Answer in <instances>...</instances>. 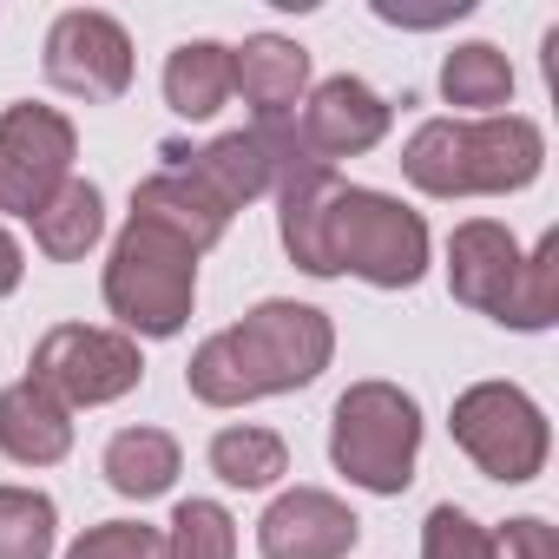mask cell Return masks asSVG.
<instances>
[{"label":"cell","instance_id":"obj_6","mask_svg":"<svg viewBox=\"0 0 559 559\" xmlns=\"http://www.w3.org/2000/svg\"><path fill=\"white\" fill-rule=\"evenodd\" d=\"M198 304V257L145 224H126L106 257V310L126 323V336H178Z\"/></svg>","mask_w":559,"mask_h":559},{"label":"cell","instance_id":"obj_3","mask_svg":"<svg viewBox=\"0 0 559 559\" xmlns=\"http://www.w3.org/2000/svg\"><path fill=\"white\" fill-rule=\"evenodd\" d=\"M539 165H546V139L520 112L428 119L402 152L408 185L428 191V198H500V191L533 185Z\"/></svg>","mask_w":559,"mask_h":559},{"label":"cell","instance_id":"obj_7","mask_svg":"<svg viewBox=\"0 0 559 559\" xmlns=\"http://www.w3.org/2000/svg\"><path fill=\"white\" fill-rule=\"evenodd\" d=\"M448 428H454L461 454H467L487 480H507V487L533 480V474L546 467V448H552L539 402H533L526 389H513V382H474V389H461Z\"/></svg>","mask_w":559,"mask_h":559},{"label":"cell","instance_id":"obj_27","mask_svg":"<svg viewBox=\"0 0 559 559\" xmlns=\"http://www.w3.org/2000/svg\"><path fill=\"white\" fill-rule=\"evenodd\" d=\"M21 270H27V263H21V243L0 230V297H14V290H21Z\"/></svg>","mask_w":559,"mask_h":559},{"label":"cell","instance_id":"obj_18","mask_svg":"<svg viewBox=\"0 0 559 559\" xmlns=\"http://www.w3.org/2000/svg\"><path fill=\"white\" fill-rule=\"evenodd\" d=\"M178 480V441L165 428H119L106 441V487L126 500H158Z\"/></svg>","mask_w":559,"mask_h":559},{"label":"cell","instance_id":"obj_11","mask_svg":"<svg viewBox=\"0 0 559 559\" xmlns=\"http://www.w3.org/2000/svg\"><path fill=\"white\" fill-rule=\"evenodd\" d=\"M389 99L369 86V80H356V73H336V80H323L310 99H304V119H297V139H304V152H317L323 165H336V158H362V152H376L382 139H389Z\"/></svg>","mask_w":559,"mask_h":559},{"label":"cell","instance_id":"obj_19","mask_svg":"<svg viewBox=\"0 0 559 559\" xmlns=\"http://www.w3.org/2000/svg\"><path fill=\"white\" fill-rule=\"evenodd\" d=\"M230 99V47L217 40H185L165 60V106L178 119H211Z\"/></svg>","mask_w":559,"mask_h":559},{"label":"cell","instance_id":"obj_15","mask_svg":"<svg viewBox=\"0 0 559 559\" xmlns=\"http://www.w3.org/2000/svg\"><path fill=\"white\" fill-rule=\"evenodd\" d=\"M310 86V53L284 34H250L230 47V93H243L257 126H290Z\"/></svg>","mask_w":559,"mask_h":559},{"label":"cell","instance_id":"obj_4","mask_svg":"<svg viewBox=\"0 0 559 559\" xmlns=\"http://www.w3.org/2000/svg\"><path fill=\"white\" fill-rule=\"evenodd\" d=\"M448 290L467 310H480V317H493L507 330H546L559 317V230H546L533 243V257H526L513 243V230L493 224V217L454 224V237H448Z\"/></svg>","mask_w":559,"mask_h":559},{"label":"cell","instance_id":"obj_2","mask_svg":"<svg viewBox=\"0 0 559 559\" xmlns=\"http://www.w3.org/2000/svg\"><path fill=\"white\" fill-rule=\"evenodd\" d=\"M336 356V330L323 310L310 304H284L270 297L257 304L243 323L217 330L191 369H185V389L204 402V408H243V402H263V395H290V389H310Z\"/></svg>","mask_w":559,"mask_h":559},{"label":"cell","instance_id":"obj_20","mask_svg":"<svg viewBox=\"0 0 559 559\" xmlns=\"http://www.w3.org/2000/svg\"><path fill=\"white\" fill-rule=\"evenodd\" d=\"M211 474H217L224 487L257 493V487H270V480L290 474V448H284V435H276V428L237 421V428H217V435H211Z\"/></svg>","mask_w":559,"mask_h":559},{"label":"cell","instance_id":"obj_14","mask_svg":"<svg viewBox=\"0 0 559 559\" xmlns=\"http://www.w3.org/2000/svg\"><path fill=\"white\" fill-rule=\"evenodd\" d=\"M165 158H178V152L165 145ZM132 224H145V230L185 243L191 257H204V250L230 230V211H224L185 165H165V171H152V178L132 191Z\"/></svg>","mask_w":559,"mask_h":559},{"label":"cell","instance_id":"obj_17","mask_svg":"<svg viewBox=\"0 0 559 559\" xmlns=\"http://www.w3.org/2000/svg\"><path fill=\"white\" fill-rule=\"evenodd\" d=\"M27 224H34L40 257H53V263H80V257L99 243V230H106V198H99V185L67 178V185H60Z\"/></svg>","mask_w":559,"mask_h":559},{"label":"cell","instance_id":"obj_24","mask_svg":"<svg viewBox=\"0 0 559 559\" xmlns=\"http://www.w3.org/2000/svg\"><path fill=\"white\" fill-rule=\"evenodd\" d=\"M67 559H171V546L145 520H106V526H86L67 546Z\"/></svg>","mask_w":559,"mask_h":559},{"label":"cell","instance_id":"obj_5","mask_svg":"<svg viewBox=\"0 0 559 559\" xmlns=\"http://www.w3.org/2000/svg\"><path fill=\"white\" fill-rule=\"evenodd\" d=\"M415 454H421V408H415V395H402L395 382L343 389V402L330 415V461H336V474H349V487L402 493L415 480Z\"/></svg>","mask_w":559,"mask_h":559},{"label":"cell","instance_id":"obj_9","mask_svg":"<svg viewBox=\"0 0 559 559\" xmlns=\"http://www.w3.org/2000/svg\"><path fill=\"white\" fill-rule=\"evenodd\" d=\"M73 152H80V132L67 112L34 99L8 106L0 112V211L34 217L73 178Z\"/></svg>","mask_w":559,"mask_h":559},{"label":"cell","instance_id":"obj_21","mask_svg":"<svg viewBox=\"0 0 559 559\" xmlns=\"http://www.w3.org/2000/svg\"><path fill=\"white\" fill-rule=\"evenodd\" d=\"M441 99H448V106H467L474 119L500 112V106L513 99V67H507V53L487 47V40L454 47V53L441 60Z\"/></svg>","mask_w":559,"mask_h":559},{"label":"cell","instance_id":"obj_26","mask_svg":"<svg viewBox=\"0 0 559 559\" xmlns=\"http://www.w3.org/2000/svg\"><path fill=\"white\" fill-rule=\"evenodd\" d=\"M493 559H559V533H552L539 513L507 520V526L493 533Z\"/></svg>","mask_w":559,"mask_h":559},{"label":"cell","instance_id":"obj_25","mask_svg":"<svg viewBox=\"0 0 559 559\" xmlns=\"http://www.w3.org/2000/svg\"><path fill=\"white\" fill-rule=\"evenodd\" d=\"M421 559H493V533L461 507H435L421 526Z\"/></svg>","mask_w":559,"mask_h":559},{"label":"cell","instance_id":"obj_1","mask_svg":"<svg viewBox=\"0 0 559 559\" xmlns=\"http://www.w3.org/2000/svg\"><path fill=\"white\" fill-rule=\"evenodd\" d=\"M276 230L297 270L310 276H362L376 290H408L428 270V224L421 211H408L389 191L369 185H343L336 165H323L317 152H304V139H290V152L276 158Z\"/></svg>","mask_w":559,"mask_h":559},{"label":"cell","instance_id":"obj_8","mask_svg":"<svg viewBox=\"0 0 559 559\" xmlns=\"http://www.w3.org/2000/svg\"><path fill=\"white\" fill-rule=\"evenodd\" d=\"M27 369H34L27 382H40L53 402H67V408H106V402H119V395L139 389L145 356H139V343L126 330L60 323V330H47L34 343V362Z\"/></svg>","mask_w":559,"mask_h":559},{"label":"cell","instance_id":"obj_22","mask_svg":"<svg viewBox=\"0 0 559 559\" xmlns=\"http://www.w3.org/2000/svg\"><path fill=\"white\" fill-rule=\"evenodd\" d=\"M60 513L40 487H0V559H53Z\"/></svg>","mask_w":559,"mask_h":559},{"label":"cell","instance_id":"obj_12","mask_svg":"<svg viewBox=\"0 0 559 559\" xmlns=\"http://www.w3.org/2000/svg\"><path fill=\"white\" fill-rule=\"evenodd\" d=\"M290 139H297V119L290 126H243V132H224V139H211L204 152H178L185 158V171L224 204V211H243V204H257L270 185H276V158L290 152Z\"/></svg>","mask_w":559,"mask_h":559},{"label":"cell","instance_id":"obj_16","mask_svg":"<svg viewBox=\"0 0 559 559\" xmlns=\"http://www.w3.org/2000/svg\"><path fill=\"white\" fill-rule=\"evenodd\" d=\"M0 454L21 467H53L73 454V408L53 402L40 382L0 389Z\"/></svg>","mask_w":559,"mask_h":559},{"label":"cell","instance_id":"obj_10","mask_svg":"<svg viewBox=\"0 0 559 559\" xmlns=\"http://www.w3.org/2000/svg\"><path fill=\"white\" fill-rule=\"evenodd\" d=\"M47 80L86 106H106L132 86V40L99 8H67L47 34Z\"/></svg>","mask_w":559,"mask_h":559},{"label":"cell","instance_id":"obj_23","mask_svg":"<svg viewBox=\"0 0 559 559\" xmlns=\"http://www.w3.org/2000/svg\"><path fill=\"white\" fill-rule=\"evenodd\" d=\"M165 546H171V559H237V520L217 500H178Z\"/></svg>","mask_w":559,"mask_h":559},{"label":"cell","instance_id":"obj_13","mask_svg":"<svg viewBox=\"0 0 559 559\" xmlns=\"http://www.w3.org/2000/svg\"><path fill=\"white\" fill-rule=\"evenodd\" d=\"M362 539V520L323 493V487H290L276 493L257 520V546L263 559H349V546Z\"/></svg>","mask_w":559,"mask_h":559}]
</instances>
